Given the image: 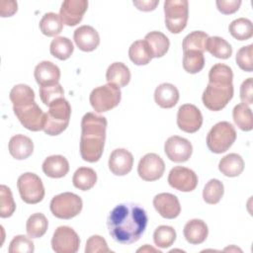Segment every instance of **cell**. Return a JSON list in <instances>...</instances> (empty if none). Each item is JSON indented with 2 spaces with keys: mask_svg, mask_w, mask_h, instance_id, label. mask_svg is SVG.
<instances>
[{
  "mask_svg": "<svg viewBox=\"0 0 253 253\" xmlns=\"http://www.w3.org/2000/svg\"><path fill=\"white\" fill-rule=\"evenodd\" d=\"M164 151L171 161L181 163L189 160L193 153V146L187 138L172 135L165 141Z\"/></svg>",
  "mask_w": 253,
  "mask_h": 253,
  "instance_id": "obj_15",
  "label": "cell"
},
{
  "mask_svg": "<svg viewBox=\"0 0 253 253\" xmlns=\"http://www.w3.org/2000/svg\"><path fill=\"white\" fill-rule=\"evenodd\" d=\"M203 125V115L201 111L192 104L182 105L177 113L178 127L188 133L198 131Z\"/></svg>",
  "mask_w": 253,
  "mask_h": 253,
  "instance_id": "obj_13",
  "label": "cell"
},
{
  "mask_svg": "<svg viewBox=\"0 0 253 253\" xmlns=\"http://www.w3.org/2000/svg\"><path fill=\"white\" fill-rule=\"evenodd\" d=\"M208 39V34L203 31H194L190 33L183 40V52L187 50H197L204 53V51L206 50Z\"/></svg>",
  "mask_w": 253,
  "mask_h": 253,
  "instance_id": "obj_36",
  "label": "cell"
},
{
  "mask_svg": "<svg viewBox=\"0 0 253 253\" xmlns=\"http://www.w3.org/2000/svg\"><path fill=\"white\" fill-rule=\"evenodd\" d=\"M228 31L234 39L238 41H246L253 36V25L247 18H238L229 24Z\"/></svg>",
  "mask_w": 253,
  "mask_h": 253,
  "instance_id": "obj_34",
  "label": "cell"
},
{
  "mask_svg": "<svg viewBox=\"0 0 253 253\" xmlns=\"http://www.w3.org/2000/svg\"><path fill=\"white\" fill-rule=\"evenodd\" d=\"M218 170L226 177H237L244 170V161L239 154L229 153L219 160Z\"/></svg>",
  "mask_w": 253,
  "mask_h": 253,
  "instance_id": "obj_26",
  "label": "cell"
},
{
  "mask_svg": "<svg viewBox=\"0 0 253 253\" xmlns=\"http://www.w3.org/2000/svg\"><path fill=\"white\" fill-rule=\"evenodd\" d=\"M128 56L135 65H146L153 58L150 48L144 40L135 41L130 44Z\"/></svg>",
  "mask_w": 253,
  "mask_h": 253,
  "instance_id": "obj_28",
  "label": "cell"
},
{
  "mask_svg": "<svg viewBox=\"0 0 253 253\" xmlns=\"http://www.w3.org/2000/svg\"><path fill=\"white\" fill-rule=\"evenodd\" d=\"M71 116V106L66 99L59 98L48 106L45 113V122L43 131L51 136L58 135L63 132L69 125Z\"/></svg>",
  "mask_w": 253,
  "mask_h": 253,
  "instance_id": "obj_4",
  "label": "cell"
},
{
  "mask_svg": "<svg viewBox=\"0 0 253 253\" xmlns=\"http://www.w3.org/2000/svg\"><path fill=\"white\" fill-rule=\"evenodd\" d=\"M18 10L16 1H1L0 2V15L1 17H11Z\"/></svg>",
  "mask_w": 253,
  "mask_h": 253,
  "instance_id": "obj_48",
  "label": "cell"
},
{
  "mask_svg": "<svg viewBox=\"0 0 253 253\" xmlns=\"http://www.w3.org/2000/svg\"><path fill=\"white\" fill-rule=\"evenodd\" d=\"M9 98L13 104L14 114L24 127L32 131L43 129L45 114L35 102V92L29 85H15L10 91Z\"/></svg>",
  "mask_w": 253,
  "mask_h": 253,
  "instance_id": "obj_3",
  "label": "cell"
},
{
  "mask_svg": "<svg viewBox=\"0 0 253 253\" xmlns=\"http://www.w3.org/2000/svg\"><path fill=\"white\" fill-rule=\"evenodd\" d=\"M17 188L21 199L26 204H38L44 197V187L41 178L32 172L24 173L18 178Z\"/></svg>",
  "mask_w": 253,
  "mask_h": 253,
  "instance_id": "obj_10",
  "label": "cell"
},
{
  "mask_svg": "<svg viewBox=\"0 0 253 253\" xmlns=\"http://www.w3.org/2000/svg\"><path fill=\"white\" fill-rule=\"evenodd\" d=\"M206 50H208L211 55L220 59H227L232 54V47L224 39L214 36L209 37L207 41Z\"/></svg>",
  "mask_w": 253,
  "mask_h": 253,
  "instance_id": "obj_30",
  "label": "cell"
},
{
  "mask_svg": "<svg viewBox=\"0 0 253 253\" xmlns=\"http://www.w3.org/2000/svg\"><path fill=\"white\" fill-rule=\"evenodd\" d=\"M130 71L128 67L123 62L112 63L106 72V80L110 84H114L117 87H125L130 81Z\"/></svg>",
  "mask_w": 253,
  "mask_h": 253,
  "instance_id": "obj_25",
  "label": "cell"
},
{
  "mask_svg": "<svg viewBox=\"0 0 253 253\" xmlns=\"http://www.w3.org/2000/svg\"><path fill=\"white\" fill-rule=\"evenodd\" d=\"M140 251H142V252H145V251H153V252L161 253V251L156 250V249H154V248H152V247H149V245H147V244H145V246H144V247H141V248L137 249V252H140Z\"/></svg>",
  "mask_w": 253,
  "mask_h": 253,
  "instance_id": "obj_50",
  "label": "cell"
},
{
  "mask_svg": "<svg viewBox=\"0 0 253 253\" xmlns=\"http://www.w3.org/2000/svg\"><path fill=\"white\" fill-rule=\"evenodd\" d=\"M88 8L86 0H65L62 2L59 16L63 24L69 27L79 24Z\"/></svg>",
  "mask_w": 253,
  "mask_h": 253,
  "instance_id": "obj_16",
  "label": "cell"
},
{
  "mask_svg": "<svg viewBox=\"0 0 253 253\" xmlns=\"http://www.w3.org/2000/svg\"><path fill=\"white\" fill-rule=\"evenodd\" d=\"M107 120L95 113H86L81 120L80 154L84 161L94 163L100 160L106 140Z\"/></svg>",
  "mask_w": 253,
  "mask_h": 253,
  "instance_id": "obj_2",
  "label": "cell"
},
{
  "mask_svg": "<svg viewBox=\"0 0 253 253\" xmlns=\"http://www.w3.org/2000/svg\"><path fill=\"white\" fill-rule=\"evenodd\" d=\"M240 100L244 105L253 103V78L245 79L240 86Z\"/></svg>",
  "mask_w": 253,
  "mask_h": 253,
  "instance_id": "obj_46",
  "label": "cell"
},
{
  "mask_svg": "<svg viewBox=\"0 0 253 253\" xmlns=\"http://www.w3.org/2000/svg\"><path fill=\"white\" fill-rule=\"evenodd\" d=\"M168 183L175 190L181 192H192L198 186V176L190 168L175 166L168 175Z\"/></svg>",
  "mask_w": 253,
  "mask_h": 253,
  "instance_id": "obj_14",
  "label": "cell"
},
{
  "mask_svg": "<svg viewBox=\"0 0 253 253\" xmlns=\"http://www.w3.org/2000/svg\"><path fill=\"white\" fill-rule=\"evenodd\" d=\"M133 166L132 154L125 148H117L109 157V169L116 176L128 174Z\"/></svg>",
  "mask_w": 253,
  "mask_h": 253,
  "instance_id": "obj_18",
  "label": "cell"
},
{
  "mask_svg": "<svg viewBox=\"0 0 253 253\" xmlns=\"http://www.w3.org/2000/svg\"><path fill=\"white\" fill-rule=\"evenodd\" d=\"M155 103L164 109L173 108L179 101V91L171 83H162L154 91Z\"/></svg>",
  "mask_w": 253,
  "mask_h": 253,
  "instance_id": "obj_21",
  "label": "cell"
},
{
  "mask_svg": "<svg viewBox=\"0 0 253 253\" xmlns=\"http://www.w3.org/2000/svg\"><path fill=\"white\" fill-rule=\"evenodd\" d=\"M40 98L45 106H49L52 102L59 98H63L64 91L59 83L44 85L40 87Z\"/></svg>",
  "mask_w": 253,
  "mask_h": 253,
  "instance_id": "obj_42",
  "label": "cell"
},
{
  "mask_svg": "<svg viewBox=\"0 0 253 253\" xmlns=\"http://www.w3.org/2000/svg\"><path fill=\"white\" fill-rule=\"evenodd\" d=\"M34 76L40 86L55 84L60 79V69L51 61L43 60L36 66Z\"/></svg>",
  "mask_w": 253,
  "mask_h": 253,
  "instance_id": "obj_20",
  "label": "cell"
},
{
  "mask_svg": "<svg viewBox=\"0 0 253 253\" xmlns=\"http://www.w3.org/2000/svg\"><path fill=\"white\" fill-rule=\"evenodd\" d=\"M16 210V204L13 199L10 188L6 185L0 186V216L2 218L10 217Z\"/></svg>",
  "mask_w": 253,
  "mask_h": 253,
  "instance_id": "obj_41",
  "label": "cell"
},
{
  "mask_svg": "<svg viewBox=\"0 0 253 253\" xmlns=\"http://www.w3.org/2000/svg\"><path fill=\"white\" fill-rule=\"evenodd\" d=\"M233 84L209 82L203 93L202 100L207 109L217 112L228 104L233 97Z\"/></svg>",
  "mask_w": 253,
  "mask_h": 253,
  "instance_id": "obj_8",
  "label": "cell"
},
{
  "mask_svg": "<svg viewBox=\"0 0 253 253\" xmlns=\"http://www.w3.org/2000/svg\"><path fill=\"white\" fill-rule=\"evenodd\" d=\"M233 72L232 69L223 63L214 64L209 72V82L232 84Z\"/></svg>",
  "mask_w": 253,
  "mask_h": 253,
  "instance_id": "obj_40",
  "label": "cell"
},
{
  "mask_svg": "<svg viewBox=\"0 0 253 253\" xmlns=\"http://www.w3.org/2000/svg\"><path fill=\"white\" fill-rule=\"evenodd\" d=\"M42 168L49 178H62L69 171V163L62 155H51L44 159Z\"/></svg>",
  "mask_w": 253,
  "mask_h": 253,
  "instance_id": "obj_24",
  "label": "cell"
},
{
  "mask_svg": "<svg viewBox=\"0 0 253 253\" xmlns=\"http://www.w3.org/2000/svg\"><path fill=\"white\" fill-rule=\"evenodd\" d=\"M165 171L163 159L155 153H147L141 157L137 166L138 176L147 182L160 179Z\"/></svg>",
  "mask_w": 253,
  "mask_h": 253,
  "instance_id": "obj_12",
  "label": "cell"
},
{
  "mask_svg": "<svg viewBox=\"0 0 253 253\" xmlns=\"http://www.w3.org/2000/svg\"><path fill=\"white\" fill-rule=\"evenodd\" d=\"M236 139V130L228 122H219L215 124L207 135L208 148L216 154L228 150Z\"/></svg>",
  "mask_w": 253,
  "mask_h": 253,
  "instance_id": "obj_5",
  "label": "cell"
},
{
  "mask_svg": "<svg viewBox=\"0 0 253 253\" xmlns=\"http://www.w3.org/2000/svg\"><path fill=\"white\" fill-rule=\"evenodd\" d=\"M147 221L148 217L143 208L133 203H124L111 211L107 225L115 241L121 244H131L142 236Z\"/></svg>",
  "mask_w": 253,
  "mask_h": 253,
  "instance_id": "obj_1",
  "label": "cell"
},
{
  "mask_svg": "<svg viewBox=\"0 0 253 253\" xmlns=\"http://www.w3.org/2000/svg\"><path fill=\"white\" fill-rule=\"evenodd\" d=\"M176 240V231L172 226L160 225L153 233V241L159 248H168Z\"/></svg>",
  "mask_w": 253,
  "mask_h": 253,
  "instance_id": "obj_39",
  "label": "cell"
},
{
  "mask_svg": "<svg viewBox=\"0 0 253 253\" xmlns=\"http://www.w3.org/2000/svg\"><path fill=\"white\" fill-rule=\"evenodd\" d=\"M83 203L81 198L70 192H65L54 196L50 201L51 213L61 219H70L80 213Z\"/></svg>",
  "mask_w": 253,
  "mask_h": 253,
  "instance_id": "obj_7",
  "label": "cell"
},
{
  "mask_svg": "<svg viewBox=\"0 0 253 253\" xmlns=\"http://www.w3.org/2000/svg\"><path fill=\"white\" fill-rule=\"evenodd\" d=\"M122 99V92L114 84H106L92 90L89 101L97 113L108 112L116 108Z\"/></svg>",
  "mask_w": 253,
  "mask_h": 253,
  "instance_id": "obj_9",
  "label": "cell"
},
{
  "mask_svg": "<svg viewBox=\"0 0 253 253\" xmlns=\"http://www.w3.org/2000/svg\"><path fill=\"white\" fill-rule=\"evenodd\" d=\"M205 66L204 53L197 50L184 51L183 56V68L185 71L191 74L200 72Z\"/></svg>",
  "mask_w": 253,
  "mask_h": 253,
  "instance_id": "obj_37",
  "label": "cell"
},
{
  "mask_svg": "<svg viewBox=\"0 0 253 253\" xmlns=\"http://www.w3.org/2000/svg\"><path fill=\"white\" fill-rule=\"evenodd\" d=\"M133 5L140 11L143 12H149L153 11L156 6L159 4V0H138L133 1Z\"/></svg>",
  "mask_w": 253,
  "mask_h": 253,
  "instance_id": "obj_49",
  "label": "cell"
},
{
  "mask_svg": "<svg viewBox=\"0 0 253 253\" xmlns=\"http://www.w3.org/2000/svg\"><path fill=\"white\" fill-rule=\"evenodd\" d=\"M183 233L186 240L190 244L196 245L203 243L207 239L209 234V228L204 220L194 218L189 220L185 224Z\"/></svg>",
  "mask_w": 253,
  "mask_h": 253,
  "instance_id": "obj_23",
  "label": "cell"
},
{
  "mask_svg": "<svg viewBox=\"0 0 253 253\" xmlns=\"http://www.w3.org/2000/svg\"><path fill=\"white\" fill-rule=\"evenodd\" d=\"M86 253H99V252H111L108 247L107 241L100 235H92L86 241L85 246Z\"/></svg>",
  "mask_w": 253,
  "mask_h": 253,
  "instance_id": "obj_45",
  "label": "cell"
},
{
  "mask_svg": "<svg viewBox=\"0 0 253 253\" xmlns=\"http://www.w3.org/2000/svg\"><path fill=\"white\" fill-rule=\"evenodd\" d=\"M9 152L17 160H23L32 155L34 151L33 140L24 134H16L10 138Z\"/></svg>",
  "mask_w": 253,
  "mask_h": 253,
  "instance_id": "obj_22",
  "label": "cell"
},
{
  "mask_svg": "<svg viewBox=\"0 0 253 253\" xmlns=\"http://www.w3.org/2000/svg\"><path fill=\"white\" fill-rule=\"evenodd\" d=\"M165 26L172 34L181 33L187 26L189 2L187 0H166L164 2Z\"/></svg>",
  "mask_w": 253,
  "mask_h": 253,
  "instance_id": "obj_6",
  "label": "cell"
},
{
  "mask_svg": "<svg viewBox=\"0 0 253 253\" xmlns=\"http://www.w3.org/2000/svg\"><path fill=\"white\" fill-rule=\"evenodd\" d=\"M63 23L60 16L49 12L45 13L40 21V30L46 37H55L61 33Z\"/></svg>",
  "mask_w": 253,
  "mask_h": 253,
  "instance_id": "obj_31",
  "label": "cell"
},
{
  "mask_svg": "<svg viewBox=\"0 0 253 253\" xmlns=\"http://www.w3.org/2000/svg\"><path fill=\"white\" fill-rule=\"evenodd\" d=\"M73 50V43L71 40L66 37H56L50 42V54L59 60L68 59L71 56Z\"/></svg>",
  "mask_w": 253,
  "mask_h": 253,
  "instance_id": "obj_33",
  "label": "cell"
},
{
  "mask_svg": "<svg viewBox=\"0 0 253 253\" xmlns=\"http://www.w3.org/2000/svg\"><path fill=\"white\" fill-rule=\"evenodd\" d=\"M35 250L34 242L25 235H16L10 242L8 251L10 253H33Z\"/></svg>",
  "mask_w": 253,
  "mask_h": 253,
  "instance_id": "obj_44",
  "label": "cell"
},
{
  "mask_svg": "<svg viewBox=\"0 0 253 253\" xmlns=\"http://www.w3.org/2000/svg\"><path fill=\"white\" fill-rule=\"evenodd\" d=\"M144 41L148 44L153 57H162L169 49V39L161 32L153 31L146 34Z\"/></svg>",
  "mask_w": 253,
  "mask_h": 253,
  "instance_id": "obj_27",
  "label": "cell"
},
{
  "mask_svg": "<svg viewBox=\"0 0 253 253\" xmlns=\"http://www.w3.org/2000/svg\"><path fill=\"white\" fill-rule=\"evenodd\" d=\"M73 40L77 47L86 52L95 50L100 44V36L91 26L84 25L74 31Z\"/></svg>",
  "mask_w": 253,
  "mask_h": 253,
  "instance_id": "obj_19",
  "label": "cell"
},
{
  "mask_svg": "<svg viewBox=\"0 0 253 253\" xmlns=\"http://www.w3.org/2000/svg\"><path fill=\"white\" fill-rule=\"evenodd\" d=\"M236 63L240 69L252 72L253 70V44L242 46L236 53Z\"/></svg>",
  "mask_w": 253,
  "mask_h": 253,
  "instance_id": "obj_43",
  "label": "cell"
},
{
  "mask_svg": "<svg viewBox=\"0 0 253 253\" xmlns=\"http://www.w3.org/2000/svg\"><path fill=\"white\" fill-rule=\"evenodd\" d=\"M97 182V174L95 170L89 167H79L73 174V186L81 191L92 189Z\"/></svg>",
  "mask_w": 253,
  "mask_h": 253,
  "instance_id": "obj_29",
  "label": "cell"
},
{
  "mask_svg": "<svg viewBox=\"0 0 253 253\" xmlns=\"http://www.w3.org/2000/svg\"><path fill=\"white\" fill-rule=\"evenodd\" d=\"M80 246V238L76 231L66 225L58 226L51 238L52 250L56 253H76Z\"/></svg>",
  "mask_w": 253,
  "mask_h": 253,
  "instance_id": "obj_11",
  "label": "cell"
},
{
  "mask_svg": "<svg viewBox=\"0 0 253 253\" xmlns=\"http://www.w3.org/2000/svg\"><path fill=\"white\" fill-rule=\"evenodd\" d=\"M224 193V187L222 182L217 179H211L204 187L203 199L207 204L215 205L217 204Z\"/></svg>",
  "mask_w": 253,
  "mask_h": 253,
  "instance_id": "obj_38",
  "label": "cell"
},
{
  "mask_svg": "<svg viewBox=\"0 0 253 253\" xmlns=\"http://www.w3.org/2000/svg\"><path fill=\"white\" fill-rule=\"evenodd\" d=\"M232 117L235 125L243 131L253 128V115L251 109L244 104H238L233 108Z\"/></svg>",
  "mask_w": 253,
  "mask_h": 253,
  "instance_id": "obj_35",
  "label": "cell"
},
{
  "mask_svg": "<svg viewBox=\"0 0 253 253\" xmlns=\"http://www.w3.org/2000/svg\"><path fill=\"white\" fill-rule=\"evenodd\" d=\"M153 206L156 211L164 218H176L181 212L178 198L170 193H160L153 198Z\"/></svg>",
  "mask_w": 253,
  "mask_h": 253,
  "instance_id": "obj_17",
  "label": "cell"
},
{
  "mask_svg": "<svg viewBox=\"0 0 253 253\" xmlns=\"http://www.w3.org/2000/svg\"><path fill=\"white\" fill-rule=\"evenodd\" d=\"M241 3V0H217L215 2L217 10L224 15L233 14L238 11Z\"/></svg>",
  "mask_w": 253,
  "mask_h": 253,
  "instance_id": "obj_47",
  "label": "cell"
},
{
  "mask_svg": "<svg viewBox=\"0 0 253 253\" xmlns=\"http://www.w3.org/2000/svg\"><path fill=\"white\" fill-rule=\"evenodd\" d=\"M48 221L45 215L42 212H36L29 216L26 223V230L29 237L39 238L44 235L47 230Z\"/></svg>",
  "mask_w": 253,
  "mask_h": 253,
  "instance_id": "obj_32",
  "label": "cell"
}]
</instances>
